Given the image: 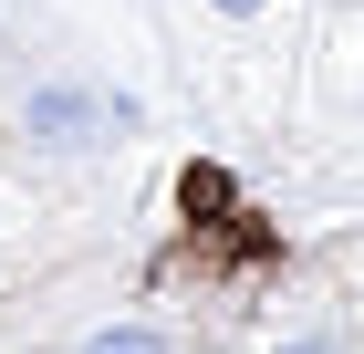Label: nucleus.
<instances>
[{
  "mask_svg": "<svg viewBox=\"0 0 364 354\" xmlns=\"http://www.w3.org/2000/svg\"><path fill=\"white\" fill-rule=\"evenodd\" d=\"M73 354H188L167 323H105V333H84Z\"/></svg>",
  "mask_w": 364,
  "mask_h": 354,
  "instance_id": "obj_2",
  "label": "nucleus"
},
{
  "mask_svg": "<svg viewBox=\"0 0 364 354\" xmlns=\"http://www.w3.org/2000/svg\"><path fill=\"white\" fill-rule=\"evenodd\" d=\"M281 354H354V344H343V323H302V333H281Z\"/></svg>",
  "mask_w": 364,
  "mask_h": 354,
  "instance_id": "obj_3",
  "label": "nucleus"
},
{
  "mask_svg": "<svg viewBox=\"0 0 364 354\" xmlns=\"http://www.w3.org/2000/svg\"><path fill=\"white\" fill-rule=\"evenodd\" d=\"M105 125H136V115L105 105V94L73 83V73H53V83H31V94H21V146H31V157H73V146H94Z\"/></svg>",
  "mask_w": 364,
  "mask_h": 354,
  "instance_id": "obj_1",
  "label": "nucleus"
},
{
  "mask_svg": "<svg viewBox=\"0 0 364 354\" xmlns=\"http://www.w3.org/2000/svg\"><path fill=\"white\" fill-rule=\"evenodd\" d=\"M208 11H219V21H260L271 0H208Z\"/></svg>",
  "mask_w": 364,
  "mask_h": 354,
  "instance_id": "obj_4",
  "label": "nucleus"
}]
</instances>
